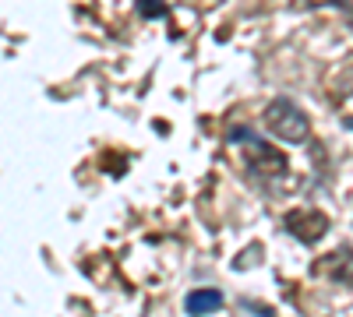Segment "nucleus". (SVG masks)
I'll return each instance as SVG.
<instances>
[{"instance_id":"nucleus-1","label":"nucleus","mask_w":353,"mask_h":317,"mask_svg":"<svg viewBox=\"0 0 353 317\" xmlns=\"http://www.w3.org/2000/svg\"><path fill=\"white\" fill-rule=\"evenodd\" d=\"M230 141H244V149H248V169L254 173V177H261V180H283L286 173H290V162H286V155L276 149V145H269L265 138H258L251 127H230Z\"/></svg>"},{"instance_id":"nucleus-2","label":"nucleus","mask_w":353,"mask_h":317,"mask_svg":"<svg viewBox=\"0 0 353 317\" xmlns=\"http://www.w3.org/2000/svg\"><path fill=\"white\" fill-rule=\"evenodd\" d=\"M261 120L286 145H307V138H311V120L304 117V109L293 99H272L265 106Z\"/></svg>"},{"instance_id":"nucleus-3","label":"nucleus","mask_w":353,"mask_h":317,"mask_svg":"<svg viewBox=\"0 0 353 317\" xmlns=\"http://www.w3.org/2000/svg\"><path fill=\"white\" fill-rule=\"evenodd\" d=\"M283 229L293 240H301L304 247H314L329 233V215L321 208H290L283 215Z\"/></svg>"},{"instance_id":"nucleus-4","label":"nucleus","mask_w":353,"mask_h":317,"mask_svg":"<svg viewBox=\"0 0 353 317\" xmlns=\"http://www.w3.org/2000/svg\"><path fill=\"white\" fill-rule=\"evenodd\" d=\"M311 272L318 278H329V282H339V285H350L353 289V247L343 243V247L329 250L325 257H318L311 265Z\"/></svg>"},{"instance_id":"nucleus-5","label":"nucleus","mask_w":353,"mask_h":317,"mask_svg":"<svg viewBox=\"0 0 353 317\" xmlns=\"http://www.w3.org/2000/svg\"><path fill=\"white\" fill-rule=\"evenodd\" d=\"M226 303V296L219 289H191L184 296V310L188 314H216Z\"/></svg>"},{"instance_id":"nucleus-6","label":"nucleus","mask_w":353,"mask_h":317,"mask_svg":"<svg viewBox=\"0 0 353 317\" xmlns=\"http://www.w3.org/2000/svg\"><path fill=\"white\" fill-rule=\"evenodd\" d=\"M138 11H141V18H163L170 8L163 0H138Z\"/></svg>"},{"instance_id":"nucleus-7","label":"nucleus","mask_w":353,"mask_h":317,"mask_svg":"<svg viewBox=\"0 0 353 317\" xmlns=\"http://www.w3.org/2000/svg\"><path fill=\"white\" fill-rule=\"evenodd\" d=\"M251 261H254V265H258V261H261V247H258V243H254V247H248V250H244V261H237V268H248V265H251Z\"/></svg>"},{"instance_id":"nucleus-8","label":"nucleus","mask_w":353,"mask_h":317,"mask_svg":"<svg viewBox=\"0 0 353 317\" xmlns=\"http://www.w3.org/2000/svg\"><path fill=\"white\" fill-rule=\"evenodd\" d=\"M346 127H350V131H353V117H346Z\"/></svg>"}]
</instances>
